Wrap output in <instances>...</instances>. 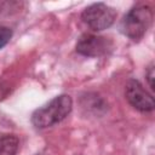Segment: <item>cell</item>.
<instances>
[{
	"instance_id": "6da1fadb",
	"label": "cell",
	"mask_w": 155,
	"mask_h": 155,
	"mask_svg": "<svg viewBox=\"0 0 155 155\" xmlns=\"http://www.w3.org/2000/svg\"><path fill=\"white\" fill-rule=\"evenodd\" d=\"M73 101L68 94H59L31 114V124L36 128H47L63 121L71 111Z\"/></svg>"
},
{
	"instance_id": "7a4b0ae2",
	"label": "cell",
	"mask_w": 155,
	"mask_h": 155,
	"mask_svg": "<svg viewBox=\"0 0 155 155\" xmlns=\"http://www.w3.org/2000/svg\"><path fill=\"white\" fill-rule=\"evenodd\" d=\"M153 17V10L148 5L138 4L131 7L124 16L120 24V30L132 41H139L150 28Z\"/></svg>"
},
{
	"instance_id": "3957f363",
	"label": "cell",
	"mask_w": 155,
	"mask_h": 155,
	"mask_svg": "<svg viewBox=\"0 0 155 155\" xmlns=\"http://www.w3.org/2000/svg\"><path fill=\"white\" fill-rule=\"evenodd\" d=\"M116 18V10L103 2H97L87 6L82 13V22L94 31H101L109 28Z\"/></svg>"
},
{
	"instance_id": "277c9868",
	"label": "cell",
	"mask_w": 155,
	"mask_h": 155,
	"mask_svg": "<svg viewBox=\"0 0 155 155\" xmlns=\"http://www.w3.org/2000/svg\"><path fill=\"white\" fill-rule=\"evenodd\" d=\"M113 48V41L105 36L94 34H82L75 46L79 54L85 57H99L109 53Z\"/></svg>"
},
{
	"instance_id": "5b68a950",
	"label": "cell",
	"mask_w": 155,
	"mask_h": 155,
	"mask_svg": "<svg viewBox=\"0 0 155 155\" xmlns=\"http://www.w3.org/2000/svg\"><path fill=\"white\" fill-rule=\"evenodd\" d=\"M125 97L127 102L140 113H149L154 110V98L143 85L136 80L130 79L125 86Z\"/></svg>"
},
{
	"instance_id": "8992f818",
	"label": "cell",
	"mask_w": 155,
	"mask_h": 155,
	"mask_svg": "<svg viewBox=\"0 0 155 155\" xmlns=\"http://www.w3.org/2000/svg\"><path fill=\"white\" fill-rule=\"evenodd\" d=\"M19 147V139L15 134L0 136V155H16Z\"/></svg>"
},
{
	"instance_id": "52a82bcc",
	"label": "cell",
	"mask_w": 155,
	"mask_h": 155,
	"mask_svg": "<svg viewBox=\"0 0 155 155\" xmlns=\"http://www.w3.org/2000/svg\"><path fill=\"white\" fill-rule=\"evenodd\" d=\"M12 29L5 25H0V50L5 47L12 38Z\"/></svg>"
},
{
	"instance_id": "ba28073f",
	"label": "cell",
	"mask_w": 155,
	"mask_h": 155,
	"mask_svg": "<svg viewBox=\"0 0 155 155\" xmlns=\"http://www.w3.org/2000/svg\"><path fill=\"white\" fill-rule=\"evenodd\" d=\"M145 76H147L149 87H150V90L153 91V90H154V84H153V79H154V65H153V64H150V65L148 67V70H147Z\"/></svg>"
},
{
	"instance_id": "9c48e42d",
	"label": "cell",
	"mask_w": 155,
	"mask_h": 155,
	"mask_svg": "<svg viewBox=\"0 0 155 155\" xmlns=\"http://www.w3.org/2000/svg\"><path fill=\"white\" fill-rule=\"evenodd\" d=\"M36 155H44V154H36Z\"/></svg>"
}]
</instances>
